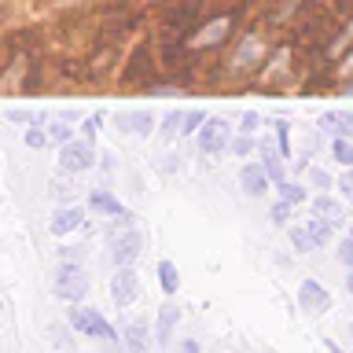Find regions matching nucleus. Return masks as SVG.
<instances>
[{"instance_id": "f257e3e1", "label": "nucleus", "mask_w": 353, "mask_h": 353, "mask_svg": "<svg viewBox=\"0 0 353 353\" xmlns=\"http://www.w3.org/2000/svg\"><path fill=\"white\" fill-rule=\"evenodd\" d=\"M52 291L66 305H81L88 298V291H92V280H88V272L77 261H59L52 272Z\"/></svg>"}, {"instance_id": "a878e982", "label": "nucleus", "mask_w": 353, "mask_h": 353, "mask_svg": "<svg viewBox=\"0 0 353 353\" xmlns=\"http://www.w3.org/2000/svg\"><path fill=\"white\" fill-rule=\"evenodd\" d=\"M254 148H258V143H254L250 132H236V137H232V148H228V151H236L239 159H247V154H250Z\"/></svg>"}, {"instance_id": "e433bc0d", "label": "nucleus", "mask_w": 353, "mask_h": 353, "mask_svg": "<svg viewBox=\"0 0 353 353\" xmlns=\"http://www.w3.org/2000/svg\"><path fill=\"white\" fill-rule=\"evenodd\" d=\"M324 350H327V353H346V350H342L335 339H324Z\"/></svg>"}, {"instance_id": "4c0bfd02", "label": "nucleus", "mask_w": 353, "mask_h": 353, "mask_svg": "<svg viewBox=\"0 0 353 353\" xmlns=\"http://www.w3.org/2000/svg\"><path fill=\"white\" fill-rule=\"evenodd\" d=\"M339 70H342V74H353V52L346 55V59H342V66H339Z\"/></svg>"}, {"instance_id": "58836bf2", "label": "nucleus", "mask_w": 353, "mask_h": 353, "mask_svg": "<svg viewBox=\"0 0 353 353\" xmlns=\"http://www.w3.org/2000/svg\"><path fill=\"white\" fill-rule=\"evenodd\" d=\"M346 291H350V294H353V269H350V272H346Z\"/></svg>"}, {"instance_id": "412c9836", "label": "nucleus", "mask_w": 353, "mask_h": 353, "mask_svg": "<svg viewBox=\"0 0 353 353\" xmlns=\"http://www.w3.org/2000/svg\"><path fill=\"white\" fill-rule=\"evenodd\" d=\"M276 195H280L283 203H291V206H298V203H305V199H309L305 184H298V181H283V184H276Z\"/></svg>"}, {"instance_id": "1a4fd4ad", "label": "nucleus", "mask_w": 353, "mask_h": 353, "mask_svg": "<svg viewBox=\"0 0 353 353\" xmlns=\"http://www.w3.org/2000/svg\"><path fill=\"white\" fill-rule=\"evenodd\" d=\"M265 59V37L261 33H247L236 44V55H232V70H254Z\"/></svg>"}, {"instance_id": "c85d7f7f", "label": "nucleus", "mask_w": 353, "mask_h": 353, "mask_svg": "<svg viewBox=\"0 0 353 353\" xmlns=\"http://www.w3.org/2000/svg\"><path fill=\"white\" fill-rule=\"evenodd\" d=\"M276 151H280L283 159H291V151H294V148H291V129H287L283 121L276 125Z\"/></svg>"}, {"instance_id": "b1692460", "label": "nucleus", "mask_w": 353, "mask_h": 353, "mask_svg": "<svg viewBox=\"0 0 353 353\" xmlns=\"http://www.w3.org/2000/svg\"><path fill=\"white\" fill-rule=\"evenodd\" d=\"M291 214H294V206H291V203H283V199H276V203L269 206L272 225H291Z\"/></svg>"}, {"instance_id": "423d86ee", "label": "nucleus", "mask_w": 353, "mask_h": 353, "mask_svg": "<svg viewBox=\"0 0 353 353\" xmlns=\"http://www.w3.org/2000/svg\"><path fill=\"white\" fill-rule=\"evenodd\" d=\"M137 298H140L137 269H114V276H110V302L118 309H129V305H137Z\"/></svg>"}, {"instance_id": "f704fd0d", "label": "nucleus", "mask_w": 353, "mask_h": 353, "mask_svg": "<svg viewBox=\"0 0 353 353\" xmlns=\"http://www.w3.org/2000/svg\"><path fill=\"white\" fill-rule=\"evenodd\" d=\"M52 342H55V346H63L66 353H70V335H66V327H52Z\"/></svg>"}, {"instance_id": "6ab92c4d", "label": "nucleus", "mask_w": 353, "mask_h": 353, "mask_svg": "<svg viewBox=\"0 0 353 353\" xmlns=\"http://www.w3.org/2000/svg\"><path fill=\"white\" fill-rule=\"evenodd\" d=\"M159 287H162V294H181V272H176V265L170 258H162L159 261Z\"/></svg>"}, {"instance_id": "f03ea898", "label": "nucleus", "mask_w": 353, "mask_h": 353, "mask_svg": "<svg viewBox=\"0 0 353 353\" xmlns=\"http://www.w3.org/2000/svg\"><path fill=\"white\" fill-rule=\"evenodd\" d=\"M74 335L81 339H96V342H121V331L114 324H107V316L99 313L96 305H70V316H66Z\"/></svg>"}, {"instance_id": "c756f323", "label": "nucleus", "mask_w": 353, "mask_h": 353, "mask_svg": "<svg viewBox=\"0 0 353 353\" xmlns=\"http://www.w3.org/2000/svg\"><path fill=\"white\" fill-rule=\"evenodd\" d=\"M331 154H335V162L353 165V143L350 140H335V143H331Z\"/></svg>"}, {"instance_id": "ddd939ff", "label": "nucleus", "mask_w": 353, "mask_h": 353, "mask_svg": "<svg viewBox=\"0 0 353 353\" xmlns=\"http://www.w3.org/2000/svg\"><path fill=\"white\" fill-rule=\"evenodd\" d=\"M118 132H129V137H151L154 132V114L151 110H125V114L114 118Z\"/></svg>"}, {"instance_id": "4be33fe9", "label": "nucleus", "mask_w": 353, "mask_h": 353, "mask_svg": "<svg viewBox=\"0 0 353 353\" xmlns=\"http://www.w3.org/2000/svg\"><path fill=\"white\" fill-rule=\"evenodd\" d=\"M291 247H294V254H309V250H316V243H313V236H309V228L305 225H291Z\"/></svg>"}, {"instance_id": "6e6552de", "label": "nucleus", "mask_w": 353, "mask_h": 353, "mask_svg": "<svg viewBox=\"0 0 353 353\" xmlns=\"http://www.w3.org/2000/svg\"><path fill=\"white\" fill-rule=\"evenodd\" d=\"M151 342H154V327L148 320H125L121 324V346H125V353H151Z\"/></svg>"}, {"instance_id": "9b49d317", "label": "nucleus", "mask_w": 353, "mask_h": 353, "mask_svg": "<svg viewBox=\"0 0 353 353\" xmlns=\"http://www.w3.org/2000/svg\"><path fill=\"white\" fill-rule=\"evenodd\" d=\"M298 305H302L305 313H327V309H331L327 287L320 280H302V283H298Z\"/></svg>"}, {"instance_id": "bb28decb", "label": "nucleus", "mask_w": 353, "mask_h": 353, "mask_svg": "<svg viewBox=\"0 0 353 353\" xmlns=\"http://www.w3.org/2000/svg\"><path fill=\"white\" fill-rule=\"evenodd\" d=\"M48 137H52V140H59V148H63V143H70V140H74V129L66 125V121H48Z\"/></svg>"}, {"instance_id": "39448f33", "label": "nucleus", "mask_w": 353, "mask_h": 353, "mask_svg": "<svg viewBox=\"0 0 353 353\" xmlns=\"http://www.w3.org/2000/svg\"><path fill=\"white\" fill-rule=\"evenodd\" d=\"M232 148V125L225 118H206V125L199 129V151L203 154H221Z\"/></svg>"}, {"instance_id": "5701e85b", "label": "nucleus", "mask_w": 353, "mask_h": 353, "mask_svg": "<svg viewBox=\"0 0 353 353\" xmlns=\"http://www.w3.org/2000/svg\"><path fill=\"white\" fill-rule=\"evenodd\" d=\"M26 148H33V151L48 148V129H41V121H33V125L26 129Z\"/></svg>"}, {"instance_id": "a19ab883", "label": "nucleus", "mask_w": 353, "mask_h": 353, "mask_svg": "<svg viewBox=\"0 0 353 353\" xmlns=\"http://www.w3.org/2000/svg\"><path fill=\"white\" fill-rule=\"evenodd\" d=\"M350 331H353V320H350Z\"/></svg>"}, {"instance_id": "cd10ccee", "label": "nucleus", "mask_w": 353, "mask_h": 353, "mask_svg": "<svg viewBox=\"0 0 353 353\" xmlns=\"http://www.w3.org/2000/svg\"><path fill=\"white\" fill-rule=\"evenodd\" d=\"M181 125H184V110H170V114L162 118V132H165V137H173V132L181 137Z\"/></svg>"}, {"instance_id": "393cba45", "label": "nucleus", "mask_w": 353, "mask_h": 353, "mask_svg": "<svg viewBox=\"0 0 353 353\" xmlns=\"http://www.w3.org/2000/svg\"><path fill=\"white\" fill-rule=\"evenodd\" d=\"M206 125V110H184V125H181V137H188V132H199Z\"/></svg>"}, {"instance_id": "7c9ffc66", "label": "nucleus", "mask_w": 353, "mask_h": 353, "mask_svg": "<svg viewBox=\"0 0 353 353\" xmlns=\"http://www.w3.org/2000/svg\"><path fill=\"white\" fill-rule=\"evenodd\" d=\"M309 181H313V188H320V192H327V188L335 184L339 176H331L327 170H320V165H316V170H309Z\"/></svg>"}, {"instance_id": "72a5a7b5", "label": "nucleus", "mask_w": 353, "mask_h": 353, "mask_svg": "<svg viewBox=\"0 0 353 353\" xmlns=\"http://www.w3.org/2000/svg\"><path fill=\"white\" fill-rule=\"evenodd\" d=\"M339 261L346 265V269H353V236L339 239Z\"/></svg>"}, {"instance_id": "ea45409f", "label": "nucleus", "mask_w": 353, "mask_h": 353, "mask_svg": "<svg viewBox=\"0 0 353 353\" xmlns=\"http://www.w3.org/2000/svg\"><path fill=\"white\" fill-rule=\"evenodd\" d=\"M0 313H4V298H0Z\"/></svg>"}, {"instance_id": "2eb2a0df", "label": "nucleus", "mask_w": 353, "mask_h": 353, "mask_svg": "<svg viewBox=\"0 0 353 353\" xmlns=\"http://www.w3.org/2000/svg\"><path fill=\"white\" fill-rule=\"evenodd\" d=\"M228 30H232V19L228 15H221V19H210L203 30L192 37V48H210V44H217V41H225L228 37Z\"/></svg>"}, {"instance_id": "473e14b6", "label": "nucleus", "mask_w": 353, "mask_h": 353, "mask_svg": "<svg viewBox=\"0 0 353 353\" xmlns=\"http://www.w3.org/2000/svg\"><path fill=\"white\" fill-rule=\"evenodd\" d=\"M258 129H261V114H254V110H247V114L239 118V129H236V132H250V137H254Z\"/></svg>"}, {"instance_id": "0eeeda50", "label": "nucleus", "mask_w": 353, "mask_h": 353, "mask_svg": "<svg viewBox=\"0 0 353 353\" xmlns=\"http://www.w3.org/2000/svg\"><path fill=\"white\" fill-rule=\"evenodd\" d=\"M239 188H243V195H250V199H265L269 188H276V184H272V176L261 162H247L239 170Z\"/></svg>"}, {"instance_id": "f3484780", "label": "nucleus", "mask_w": 353, "mask_h": 353, "mask_svg": "<svg viewBox=\"0 0 353 353\" xmlns=\"http://www.w3.org/2000/svg\"><path fill=\"white\" fill-rule=\"evenodd\" d=\"M313 214L324 217V221H331V225H342V221H346V206H342L335 195L320 192V195H313Z\"/></svg>"}, {"instance_id": "dca6fc26", "label": "nucleus", "mask_w": 353, "mask_h": 353, "mask_svg": "<svg viewBox=\"0 0 353 353\" xmlns=\"http://www.w3.org/2000/svg\"><path fill=\"white\" fill-rule=\"evenodd\" d=\"M88 210H96V214H103V217H121V214H125L121 199H118L114 192H107V188L88 192Z\"/></svg>"}, {"instance_id": "2f4dec72", "label": "nucleus", "mask_w": 353, "mask_h": 353, "mask_svg": "<svg viewBox=\"0 0 353 353\" xmlns=\"http://www.w3.org/2000/svg\"><path fill=\"white\" fill-rule=\"evenodd\" d=\"M335 188L342 192V199H350V203H353V165H346V173H339Z\"/></svg>"}, {"instance_id": "7ed1b4c3", "label": "nucleus", "mask_w": 353, "mask_h": 353, "mask_svg": "<svg viewBox=\"0 0 353 353\" xmlns=\"http://www.w3.org/2000/svg\"><path fill=\"white\" fill-rule=\"evenodd\" d=\"M143 250V232L140 228H121L110 232V265L114 269H132Z\"/></svg>"}, {"instance_id": "9d476101", "label": "nucleus", "mask_w": 353, "mask_h": 353, "mask_svg": "<svg viewBox=\"0 0 353 353\" xmlns=\"http://www.w3.org/2000/svg\"><path fill=\"white\" fill-rule=\"evenodd\" d=\"M181 305L173 302H162L159 305V313H154V342H159L162 350H170V342H173V331H176V324H181Z\"/></svg>"}, {"instance_id": "79ce46f5", "label": "nucleus", "mask_w": 353, "mask_h": 353, "mask_svg": "<svg viewBox=\"0 0 353 353\" xmlns=\"http://www.w3.org/2000/svg\"><path fill=\"white\" fill-rule=\"evenodd\" d=\"M350 236H353V228H350Z\"/></svg>"}, {"instance_id": "c9c22d12", "label": "nucleus", "mask_w": 353, "mask_h": 353, "mask_svg": "<svg viewBox=\"0 0 353 353\" xmlns=\"http://www.w3.org/2000/svg\"><path fill=\"white\" fill-rule=\"evenodd\" d=\"M176 353H203V346H199L195 339H181L176 342Z\"/></svg>"}, {"instance_id": "4468645a", "label": "nucleus", "mask_w": 353, "mask_h": 353, "mask_svg": "<svg viewBox=\"0 0 353 353\" xmlns=\"http://www.w3.org/2000/svg\"><path fill=\"white\" fill-rule=\"evenodd\" d=\"M316 125H320V132H327L335 140H350L353 137V110H327Z\"/></svg>"}, {"instance_id": "f8f14e48", "label": "nucleus", "mask_w": 353, "mask_h": 353, "mask_svg": "<svg viewBox=\"0 0 353 353\" xmlns=\"http://www.w3.org/2000/svg\"><path fill=\"white\" fill-rule=\"evenodd\" d=\"M81 225H85V210L81 206H59L48 221V232L55 239H63V236H74Z\"/></svg>"}, {"instance_id": "aec40b11", "label": "nucleus", "mask_w": 353, "mask_h": 353, "mask_svg": "<svg viewBox=\"0 0 353 353\" xmlns=\"http://www.w3.org/2000/svg\"><path fill=\"white\" fill-rule=\"evenodd\" d=\"M305 228H309V236H313L316 250H320V247H327V243L335 239V228H339V225H331V221H324V217H316V214H313V217L305 221Z\"/></svg>"}, {"instance_id": "a211bd4d", "label": "nucleus", "mask_w": 353, "mask_h": 353, "mask_svg": "<svg viewBox=\"0 0 353 353\" xmlns=\"http://www.w3.org/2000/svg\"><path fill=\"white\" fill-rule=\"evenodd\" d=\"M258 151H261V159H258V162L265 165V170H269V176H272V184H283V181H287V170H283V154L276 151L272 143H261Z\"/></svg>"}, {"instance_id": "20e7f679", "label": "nucleus", "mask_w": 353, "mask_h": 353, "mask_svg": "<svg viewBox=\"0 0 353 353\" xmlns=\"http://www.w3.org/2000/svg\"><path fill=\"white\" fill-rule=\"evenodd\" d=\"M96 165V140H70L59 148V170L63 173H88Z\"/></svg>"}]
</instances>
